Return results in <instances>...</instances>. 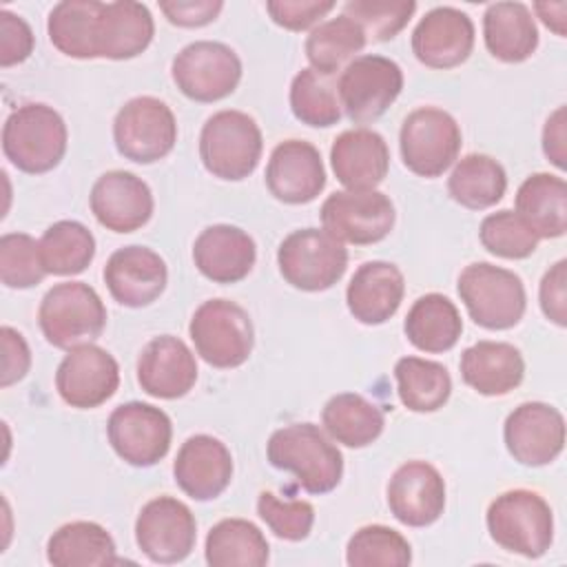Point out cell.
<instances>
[{"instance_id":"6da1fadb","label":"cell","mask_w":567,"mask_h":567,"mask_svg":"<svg viewBox=\"0 0 567 567\" xmlns=\"http://www.w3.org/2000/svg\"><path fill=\"white\" fill-rule=\"evenodd\" d=\"M266 454L272 467L295 474L308 494H328L341 483L343 456L315 423H292L275 430Z\"/></svg>"},{"instance_id":"7a4b0ae2","label":"cell","mask_w":567,"mask_h":567,"mask_svg":"<svg viewBox=\"0 0 567 567\" xmlns=\"http://www.w3.org/2000/svg\"><path fill=\"white\" fill-rule=\"evenodd\" d=\"M66 124L42 102H29L9 113L2 126V153L22 173L53 171L66 153Z\"/></svg>"},{"instance_id":"3957f363","label":"cell","mask_w":567,"mask_h":567,"mask_svg":"<svg viewBox=\"0 0 567 567\" xmlns=\"http://www.w3.org/2000/svg\"><path fill=\"white\" fill-rule=\"evenodd\" d=\"M485 523L496 545L525 558H540L554 540L551 507L532 489H509L496 496Z\"/></svg>"},{"instance_id":"277c9868","label":"cell","mask_w":567,"mask_h":567,"mask_svg":"<svg viewBox=\"0 0 567 567\" xmlns=\"http://www.w3.org/2000/svg\"><path fill=\"white\" fill-rule=\"evenodd\" d=\"M264 137L257 122L241 111L213 113L199 133L204 168L226 182L246 179L259 164Z\"/></svg>"},{"instance_id":"5b68a950","label":"cell","mask_w":567,"mask_h":567,"mask_svg":"<svg viewBox=\"0 0 567 567\" xmlns=\"http://www.w3.org/2000/svg\"><path fill=\"white\" fill-rule=\"evenodd\" d=\"M456 290L470 317L481 328L507 330L525 315L527 295L523 279L507 268L487 261L470 264L461 270Z\"/></svg>"},{"instance_id":"8992f818","label":"cell","mask_w":567,"mask_h":567,"mask_svg":"<svg viewBox=\"0 0 567 567\" xmlns=\"http://www.w3.org/2000/svg\"><path fill=\"white\" fill-rule=\"evenodd\" d=\"M38 323L53 348L71 350L95 341L106 326L100 295L84 281H64L47 290L38 308Z\"/></svg>"},{"instance_id":"52a82bcc","label":"cell","mask_w":567,"mask_h":567,"mask_svg":"<svg viewBox=\"0 0 567 567\" xmlns=\"http://www.w3.org/2000/svg\"><path fill=\"white\" fill-rule=\"evenodd\" d=\"M188 334L197 354L213 368L230 370L248 361L255 330L248 312L228 299H208L190 317Z\"/></svg>"},{"instance_id":"ba28073f","label":"cell","mask_w":567,"mask_h":567,"mask_svg":"<svg viewBox=\"0 0 567 567\" xmlns=\"http://www.w3.org/2000/svg\"><path fill=\"white\" fill-rule=\"evenodd\" d=\"M281 277L297 290L332 288L348 268L346 246L323 228L292 230L277 250Z\"/></svg>"},{"instance_id":"9c48e42d","label":"cell","mask_w":567,"mask_h":567,"mask_svg":"<svg viewBox=\"0 0 567 567\" xmlns=\"http://www.w3.org/2000/svg\"><path fill=\"white\" fill-rule=\"evenodd\" d=\"M399 148L403 164L414 175L439 177L458 157L461 128L447 111L421 106L403 120Z\"/></svg>"},{"instance_id":"30bf717a","label":"cell","mask_w":567,"mask_h":567,"mask_svg":"<svg viewBox=\"0 0 567 567\" xmlns=\"http://www.w3.org/2000/svg\"><path fill=\"white\" fill-rule=\"evenodd\" d=\"M113 142L117 153L131 162H159L177 142L175 115L159 97H133L113 120Z\"/></svg>"},{"instance_id":"8fae6325","label":"cell","mask_w":567,"mask_h":567,"mask_svg":"<svg viewBox=\"0 0 567 567\" xmlns=\"http://www.w3.org/2000/svg\"><path fill=\"white\" fill-rule=\"evenodd\" d=\"M171 75L186 97L195 102H217L237 89L241 60L224 42L197 40L173 58Z\"/></svg>"},{"instance_id":"7c38bea8","label":"cell","mask_w":567,"mask_h":567,"mask_svg":"<svg viewBox=\"0 0 567 567\" xmlns=\"http://www.w3.org/2000/svg\"><path fill=\"white\" fill-rule=\"evenodd\" d=\"M403 89L401 66L385 55H359L339 78L341 109L352 122L365 124L381 117Z\"/></svg>"},{"instance_id":"4fadbf2b","label":"cell","mask_w":567,"mask_h":567,"mask_svg":"<svg viewBox=\"0 0 567 567\" xmlns=\"http://www.w3.org/2000/svg\"><path fill=\"white\" fill-rule=\"evenodd\" d=\"M106 434L122 461L133 467H151L168 454L173 425L164 410L151 403L131 401L111 412Z\"/></svg>"},{"instance_id":"5bb4252c","label":"cell","mask_w":567,"mask_h":567,"mask_svg":"<svg viewBox=\"0 0 567 567\" xmlns=\"http://www.w3.org/2000/svg\"><path fill=\"white\" fill-rule=\"evenodd\" d=\"M319 215L323 230L341 244H377L394 226V206L381 190H337L321 204Z\"/></svg>"},{"instance_id":"9a60e30c","label":"cell","mask_w":567,"mask_h":567,"mask_svg":"<svg viewBox=\"0 0 567 567\" xmlns=\"http://www.w3.org/2000/svg\"><path fill=\"white\" fill-rule=\"evenodd\" d=\"M197 538V523L188 505L173 496L148 501L135 520V543L142 554L159 565L184 560Z\"/></svg>"},{"instance_id":"2e32d148","label":"cell","mask_w":567,"mask_h":567,"mask_svg":"<svg viewBox=\"0 0 567 567\" xmlns=\"http://www.w3.org/2000/svg\"><path fill=\"white\" fill-rule=\"evenodd\" d=\"M117 385V361L95 343L71 348L55 370V390L60 399L78 410H91L106 403Z\"/></svg>"},{"instance_id":"e0dca14e","label":"cell","mask_w":567,"mask_h":567,"mask_svg":"<svg viewBox=\"0 0 567 567\" xmlns=\"http://www.w3.org/2000/svg\"><path fill=\"white\" fill-rule=\"evenodd\" d=\"M503 439L514 461L527 467H540L563 452L565 419L549 403L527 401L507 414Z\"/></svg>"},{"instance_id":"ac0fdd59","label":"cell","mask_w":567,"mask_h":567,"mask_svg":"<svg viewBox=\"0 0 567 567\" xmlns=\"http://www.w3.org/2000/svg\"><path fill=\"white\" fill-rule=\"evenodd\" d=\"M474 49V22L456 7H434L412 31V53L430 69H454Z\"/></svg>"},{"instance_id":"d6986e66","label":"cell","mask_w":567,"mask_h":567,"mask_svg":"<svg viewBox=\"0 0 567 567\" xmlns=\"http://www.w3.org/2000/svg\"><path fill=\"white\" fill-rule=\"evenodd\" d=\"M91 213L113 233H133L153 215V193L148 184L128 171L100 175L89 195Z\"/></svg>"},{"instance_id":"ffe728a7","label":"cell","mask_w":567,"mask_h":567,"mask_svg":"<svg viewBox=\"0 0 567 567\" xmlns=\"http://www.w3.org/2000/svg\"><path fill=\"white\" fill-rule=\"evenodd\" d=\"M388 507L408 527H427L445 509V481L425 461H408L388 483Z\"/></svg>"},{"instance_id":"44dd1931","label":"cell","mask_w":567,"mask_h":567,"mask_svg":"<svg viewBox=\"0 0 567 567\" xmlns=\"http://www.w3.org/2000/svg\"><path fill=\"white\" fill-rule=\"evenodd\" d=\"M266 186L284 204H308L326 186V168L317 146L303 140H286L270 153Z\"/></svg>"},{"instance_id":"7402d4cb","label":"cell","mask_w":567,"mask_h":567,"mask_svg":"<svg viewBox=\"0 0 567 567\" xmlns=\"http://www.w3.org/2000/svg\"><path fill=\"white\" fill-rule=\"evenodd\" d=\"M104 284L111 297L126 308L153 303L166 288V261L146 246H124L104 266Z\"/></svg>"},{"instance_id":"603a6c76","label":"cell","mask_w":567,"mask_h":567,"mask_svg":"<svg viewBox=\"0 0 567 567\" xmlns=\"http://www.w3.org/2000/svg\"><path fill=\"white\" fill-rule=\"evenodd\" d=\"M173 476L193 501H213L230 485L233 456L219 439L195 434L182 443L173 463Z\"/></svg>"},{"instance_id":"cb8c5ba5","label":"cell","mask_w":567,"mask_h":567,"mask_svg":"<svg viewBox=\"0 0 567 567\" xmlns=\"http://www.w3.org/2000/svg\"><path fill=\"white\" fill-rule=\"evenodd\" d=\"M197 381V361L190 348L173 337L151 339L137 359V383L155 399H179L190 392Z\"/></svg>"},{"instance_id":"d4e9b609","label":"cell","mask_w":567,"mask_h":567,"mask_svg":"<svg viewBox=\"0 0 567 567\" xmlns=\"http://www.w3.org/2000/svg\"><path fill=\"white\" fill-rule=\"evenodd\" d=\"M257 246L252 237L230 224L204 228L193 244L195 268L215 284H237L252 270Z\"/></svg>"},{"instance_id":"484cf974","label":"cell","mask_w":567,"mask_h":567,"mask_svg":"<svg viewBox=\"0 0 567 567\" xmlns=\"http://www.w3.org/2000/svg\"><path fill=\"white\" fill-rule=\"evenodd\" d=\"M330 164L348 190H374L390 168V151L372 128H350L334 137Z\"/></svg>"},{"instance_id":"4316f807","label":"cell","mask_w":567,"mask_h":567,"mask_svg":"<svg viewBox=\"0 0 567 567\" xmlns=\"http://www.w3.org/2000/svg\"><path fill=\"white\" fill-rule=\"evenodd\" d=\"M405 292L403 272L390 261H365L361 264L348 288L346 303L350 315L365 323H385L399 310Z\"/></svg>"},{"instance_id":"83f0119b","label":"cell","mask_w":567,"mask_h":567,"mask_svg":"<svg viewBox=\"0 0 567 567\" xmlns=\"http://www.w3.org/2000/svg\"><path fill=\"white\" fill-rule=\"evenodd\" d=\"M463 381L483 396H503L516 390L525 377V361L507 341H478L461 354Z\"/></svg>"},{"instance_id":"f1b7e54d","label":"cell","mask_w":567,"mask_h":567,"mask_svg":"<svg viewBox=\"0 0 567 567\" xmlns=\"http://www.w3.org/2000/svg\"><path fill=\"white\" fill-rule=\"evenodd\" d=\"M155 33L146 4L135 0L102 2L97 18V58L131 60L146 51Z\"/></svg>"},{"instance_id":"f546056e","label":"cell","mask_w":567,"mask_h":567,"mask_svg":"<svg viewBox=\"0 0 567 567\" xmlns=\"http://www.w3.org/2000/svg\"><path fill=\"white\" fill-rule=\"evenodd\" d=\"M483 40L487 51L507 64L525 62L538 47V29L523 2H494L483 16Z\"/></svg>"},{"instance_id":"4dcf8cb0","label":"cell","mask_w":567,"mask_h":567,"mask_svg":"<svg viewBox=\"0 0 567 567\" xmlns=\"http://www.w3.org/2000/svg\"><path fill=\"white\" fill-rule=\"evenodd\" d=\"M516 213L538 239L563 237L567 230V184L551 173L529 175L516 190Z\"/></svg>"},{"instance_id":"1f68e13d","label":"cell","mask_w":567,"mask_h":567,"mask_svg":"<svg viewBox=\"0 0 567 567\" xmlns=\"http://www.w3.org/2000/svg\"><path fill=\"white\" fill-rule=\"evenodd\" d=\"M408 341L421 352H447L463 332V319L445 295L427 292L419 297L403 321Z\"/></svg>"},{"instance_id":"d6a6232c","label":"cell","mask_w":567,"mask_h":567,"mask_svg":"<svg viewBox=\"0 0 567 567\" xmlns=\"http://www.w3.org/2000/svg\"><path fill=\"white\" fill-rule=\"evenodd\" d=\"M47 560L55 567H102L115 565V540L91 520H73L58 527L47 543Z\"/></svg>"},{"instance_id":"836d02e7","label":"cell","mask_w":567,"mask_h":567,"mask_svg":"<svg viewBox=\"0 0 567 567\" xmlns=\"http://www.w3.org/2000/svg\"><path fill=\"white\" fill-rule=\"evenodd\" d=\"M97 0H62L49 11L47 33L51 44L75 60L97 58Z\"/></svg>"},{"instance_id":"e575fe53","label":"cell","mask_w":567,"mask_h":567,"mask_svg":"<svg viewBox=\"0 0 567 567\" xmlns=\"http://www.w3.org/2000/svg\"><path fill=\"white\" fill-rule=\"evenodd\" d=\"M321 423L337 443L365 447L381 436L385 416L383 410L365 396L357 392H341L323 405Z\"/></svg>"},{"instance_id":"d590c367","label":"cell","mask_w":567,"mask_h":567,"mask_svg":"<svg viewBox=\"0 0 567 567\" xmlns=\"http://www.w3.org/2000/svg\"><path fill=\"white\" fill-rule=\"evenodd\" d=\"M206 563L213 567H264L270 547L261 529L244 518H224L206 536Z\"/></svg>"},{"instance_id":"8d00e7d4","label":"cell","mask_w":567,"mask_h":567,"mask_svg":"<svg viewBox=\"0 0 567 567\" xmlns=\"http://www.w3.org/2000/svg\"><path fill=\"white\" fill-rule=\"evenodd\" d=\"M507 188V175L501 162L483 153H470L456 162L447 177L450 197L470 208L483 210L498 204Z\"/></svg>"},{"instance_id":"74e56055","label":"cell","mask_w":567,"mask_h":567,"mask_svg":"<svg viewBox=\"0 0 567 567\" xmlns=\"http://www.w3.org/2000/svg\"><path fill=\"white\" fill-rule=\"evenodd\" d=\"M396 392L401 403L412 412H436L452 394V379L443 363L403 357L394 365Z\"/></svg>"},{"instance_id":"f35d334b","label":"cell","mask_w":567,"mask_h":567,"mask_svg":"<svg viewBox=\"0 0 567 567\" xmlns=\"http://www.w3.org/2000/svg\"><path fill=\"white\" fill-rule=\"evenodd\" d=\"M368 38L363 29L348 16H337L310 31L306 38V58L312 64L310 69L321 75H334L343 64L365 47Z\"/></svg>"},{"instance_id":"ab89813d","label":"cell","mask_w":567,"mask_h":567,"mask_svg":"<svg viewBox=\"0 0 567 567\" xmlns=\"http://www.w3.org/2000/svg\"><path fill=\"white\" fill-rule=\"evenodd\" d=\"M40 257L47 275H78L95 257V237L84 224L60 219L40 237Z\"/></svg>"},{"instance_id":"60d3db41","label":"cell","mask_w":567,"mask_h":567,"mask_svg":"<svg viewBox=\"0 0 567 567\" xmlns=\"http://www.w3.org/2000/svg\"><path fill=\"white\" fill-rule=\"evenodd\" d=\"M292 115L315 128L332 126L341 120V102L330 75H321L315 69H301L290 84Z\"/></svg>"},{"instance_id":"b9f144b4","label":"cell","mask_w":567,"mask_h":567,"mask_svg":"<svg viewBox=\"0 0 567 567\" xmlns=\"http://www.w3.org/2000/svg\"><path fill=\"white\" fill-rule=\"evenodd\" d=\"M346 563L350 567H405L412 563V547L392 527L365 525L350 536Z\"/></svg>"},{"instance_id":"7bdbcfd3","label":"cell","mask_w":567,"mask_h":567,"mask_svg":"<svg viewBox=\"0 0 567 567\" xmlns=\"http://www.w3.org/2000/svg\"><path fill=\"white\" fill-rule=\"evenodd\" d=\"M485 250L503 259H525L538 246V235L514 210L489 213L478 228Z\"/></svg>"},{"instance_id":"ee69618b","label":"cell","mask_w":567,"mask_h":567,"mask_svg":"<svg viewBox=\"0 0 567 567\" xmlns=\"http://www.w3.org/2000/svg\"><path fill=\"white\" fill-rule=\"evenodd\" d=\"M44 275L40 241L27 233H4L0 237V279L7 288H33Z\"/></svg>"},{"instance_id":"f6af8a7d","label":"cell","mask_w":567,"mask_h":567,"mask_svg":"<svg viewBox=\"0 0 567 567\" xmlns=\"http://www.w3.org/2000/svg\"><path fill=\"white\" fill-rule=\"evenodd\" d=\"M416 2L412 0H350L343 4V16L352 18L377 42L392 40L414 16Z\"/></svg>"},{"instance_id":"bcb514c9","label":"cell","mask_w":567,"mask_h":567,"mask_svg":"<svg viewBox=\"0 0 567 567\" xmlns=\"http://www.w3.org/2000/svg\"><path fill=\"white\" fill-rule=\"evenodd\" d=\"M257 514L275 536L292 543L308 538L315 525V507L308 501H281L272 492L259 494Z\"/></svg>"},{"instance_id":"7dc6e473","label":"cell","mask_w":567,"mask_h":567,"mask_svg":"<svg viewBox=\"0 0 567 567\" xmlns=\"http://www.w3.org/2000/svg\"><path fill=\"white\" fill-rule=\"evenodd\" d=\"M334 9L332 0H270L266 11L272 22L288 31H303Z\"/></svg>"},{"instance_id":"c3c4849f","label":"cell","mask_w":567,"mask_h":567,"mask_svg":"<svg viewBox=\"0 0 567 567\" xmlns=\"http://www.w3.org/2000/svg\"><path fill=\"white\" fill-rule=\"evenodd\" d=\"M31 27L9 9H0V66H13L24 62L33 53Z\"/></svg>"},{"instance_id":"681fc988","label":"cell","mask_w":567,"mask_h":567,"mask_svg":"<svg viewBox=\"0 0 567 567\" xmlns=\"http://www.w3.org/2000/svg\"><path fill=\"white\" fill-rule=\"evenodd\" d=\"M538 301L543 315L556 326H567V261L558 259L540 279Z\"/></svg>"},{"instance_id":"f907efd6","label":"cell","mask_w":567,"mask_h":567,"mask_svg":"<svg viewBox=\"0 0 567 567\" xmlns=\"http://www.w3.org/2000/svg\"><path fill=\"white\" fill-rule=\"evenodd\" d=\"M224 9L221 0H162L159 11L171 24L195 29L213 22Z\"/></svg>"},{"instance_id":"816d5d0a","label":"cell","mask_w":567,"mask_h":567,"mask_svg":"<svg viewBox=\"0 0 567 567\" xmlns=\"http://www.w3.org/2000/svg\"><path fill=\"white\" fill-rule=\"evenodd\" d=\"M0 341H2V379L0 385L9 388L27 377L31 368V350L24 341V337L13 330L11 326L0 328Z\"/></svg>"},{"instance_id":"f5cc1de1","label":"cell","mask_w":567,"mask_h":567,"mask_svg":"<svg viewBox=\"0 0 567 567\" xmlns=\"http://www.w3.org/2000/svg\"><path fill=\"white\" fill-rule=\"evenodd\" d=\"M567 135H565V106H558L545 122L543 128V153L545 157L556 166V168H565V159H567V144H565Z\"/></svg>"},{"instance_id":"db71d44e","label":"cell","mask_w":567,"mask_h":567,"mask_svg":"<svg viewBox=\"0 0 567 567\" xmlns=\"http://www.w3.org/2000/svg\"><path fill=\"white\" fill-rule=\"evenodd\" d=\"M534 11L538 18L556 33L565 35V22H567V2H536Z\"/></svg>"}]
</instances>
